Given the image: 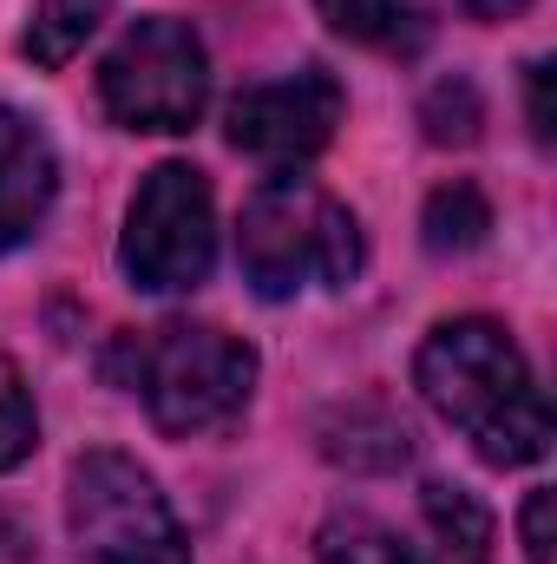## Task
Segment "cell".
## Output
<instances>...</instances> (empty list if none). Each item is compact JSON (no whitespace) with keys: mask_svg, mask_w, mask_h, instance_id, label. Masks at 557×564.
<instances>
[{"mask_svg":"<svg viewBox=\"0 0 557 564\" xmlns=\"http://www.w3.org/2000/svg\"><path fill=\"white\" fill-rule=\"evenodd\" d=\"M53 197H59L53 139H46L26 112L0 106V257L20 250V243L46 224Z\"/></svg>","mask_w":557,"mask_h":564,"instance_id":"cell-8","label":"cell"},{"mask_svg":"<svg viewBox=\"0 0 557 564\" xmlns=\"http://www.w3.org/2000/svg\"><path fill=\"white\" fill-rule=\"evenodd\" d=\"M348 112V93L328 66H295L282 79L243 86L223 112V132L243 158L270 164V171H302L308 158H321L335 126Z\"/></svg>","mask_w":557,"mask_h":564,"instance_id":"cell-7","label":"cell"},{"mask_svg":"<svg viewBox=\"0 0 557 564\" xmlns=\"http://www.w3.org/2000/svg\"><path fill=\"white\" fill-rule=\"evenodd\" d=\"M99 99L125 132H190L210 106V53L197 26L171 13L125 26L99 66Z\"/></svg>","mask_w":557,"mask_h":564,"instance_id":"cell-5","label":"cell"},{"mask_svg":"<svg viewBox=\"0 0 557 564\" xmlns=\"http://www.w3.org/2000/svg\"><path fill=\"white\" fill-rule=\"evenodd\" d=\"M551 486H538L532 499H525V512H518V539H525V558L532 564H557V552H551Z\"/></svg>","mask_w":557,"mask_h":564,"instance_id":"cell-17","label":"cell"},{"mask_svg":"<svg viewBox=\"0 0 557 564\" xmlns=\"http://www.w3.org/2000/svg\"><path fill=\"white\" fill-rule=\"evenodd\" d=\"M106 13H112V0H33V20L20 33V53L40 73H53V66H66L106 26Z\"/></svg>","mask_w":557,"mask_h":564,"instance_id":"cell-11","label":"cell"},{"mask_svg":"<svg viewBox=\"0 0 557 564\" xmlns=\"http://www.w3.org/2000/svg\"><path fill=\"white\" fill-rule=\"evenodd\" d=\"M217 263V197L197 164H157L139 184L119 237V270L144 295H184Z\"/></svg>","mask_w":557,"mask_h":564,"instance_id":"cell-6","label":"cell"},{"mask_svg":"<svg viewBox=\"0 0 557 564\" xmlns=\"http://www.w3.org/2000/svg\"><path fill=\"white\" fill-rule=\"evenodd\" d=\"M33 446H40V414H33L26 375L0 355V473H13Z\"/></svg>","mask_w":557,"mask_h":564,"instance_id":"cell-16","label":"cell"},{"mask_svg":"<svg viewBox=\"0 0 557 564\" xmlns=\"http://www.w3.org/2000/svg\"><path fill=\"white\" fill-rule=\"evenodd\" d=\"M315 564H419V552L374 512H335L315 532Z\"/></svg>","mask_w":557,"mask_h":564,"instance_id":"cell-13","label":"cell"},{"mask_svg":"<svg viewBox=\"0 0 557 564\" xmlns=\"http://www.w3.org/2000/svg\"><path fill=\"white\" fill-rule=\"evenodd\" d=\"M0 564H33V532L13 512H0Z\"/></svg>","mask_w":557,"mask_h":564,"instance_id":"cell-19","label":"cell"},{"mask_svg":"<svg viewBox=\"0 0 557 564\" xmlns=\"http://www.w3.org/2000/svg\"><path fill=\"white\" fill-rule=\"evenodd\" d=\"M125 355H132L125 388L171 440L223 433L230 421H243L256 394V348L210 322H164L151 335H132Z\"/></svg>","mask_w":557,"mask_h":564,"instance_id":"cell-3","label":"cell"},{"mask_svg":"<svg viewBox=\"0 0 557 564\" xmlns=\"http://www.w3.org/2000/svg\"><path fill=\"white\" fill-rule=\"evenodd\" d=\"M525 93H532V139L551 144V59H532V73H525Z\"/></svg>","mask_w":557,"mask_h":564,"instance_id":"cell-18","label":"cell"},{"mask_svg":"<svg viewBox=\"0 0 557 564\" xmlns=\"http://www.w3.org/2000/svg\"><path fill=\"white\" fill-rule=\"evenodd\" d=\"M315 13L341 33V40H354V46H381V53H394V46H407L414 40V13H407V0H315Z\"/></svg>","mask_w":557,"mask_h":564,"instance_id":"cell-14","label":"cell"},{"mask_svg":"<svg viewBox=\"0 0 557 564\" xmlns=\"http://www.w3.org/2000/svg\"><path fill=\"white\" fill-rule=\"evenodd\" d=\"M419 126H426V139L433 144H472L479 139V126H485V99H479V86L472 79H439V86H426V99H419Z\"/></svg>","mask_w":557,"mask_h":564,"instance_id":"cell-15","label":"cell"},{"mask_svg":"<svg viewBox=\"0 0 557 564\" xmlns=\"http://www.w3.org/2000/svg\"><path fill=\"white\" fill-rule=\"evenodd\" d=\"M321 453L348 473H394V466H407L414 433L387 401H348L321 421Z\"/></svg>","mask_w":557,"mask_h":564,"instance_id":"cell-9","label":"cell"},{"mask_svg":"<svg viewBox=\"0 0 557 564\" xmlns=\"http://www.w3.org/2000/svg\"><path fill=\"white\" fill-rule=\"evenodd\" d=\"M459 7H466L472 20H518L532 0H459Z\"/></svg>","mask_w":557,"mask_h":564,"instance_id":"cell-20","label":"cell"},{"mask_svg":"<svg viewBox=\"0 0 557 564\" xmlns=\"http://www.w3.org/2000/svg\"><path fill=\"white\" fill-rule=\"evenodd\" d=\"M485 230H492V204H485V191L466 184V177L439 184V191L426 197V210H419V243H426L433 257H466V250L485 243Z\"/></svg>","mask_w":557,"mask_h":564,"instance_id":"cell-12","label":"cell"},{"mask_svg":"<svg viewBox=\"0 0 557 564\" xmlns=\"http://www.w3.org/2000/svg\"><path fill=\"white\" fill-rule=\"evenodd\" d=\"M66 532L79 564H190L184 525L132 453H79L66 473Z\"/></svg>","mask_w":557,"mask_h":564,"instance_id":"cell-4","label":"cell"},{"mask_svg":"<svg viewBox=\"0 0 557 564\" xmlns=\"http://www.w3.org/2000/svg\"><path fill=\"white\" fill-rule=\"evenodd\" d=\"M419 401L446 426L472 440V453L499 473L545 459L551 446V408L538 394V375L525 348L492 315H452L433 322L414 355Z\"/></svg>","mask_w":557,"mask_h":564,"instance_id":"cell-1","label":"cell"},{"mask_svg":"<svg viewBox=\"0 0 557 564\" xmlns=\"http://www.w3.org/2000/svg\"><path fill=\"white\" fill-rule=\"evenodd\" d=\"M237 263L243 282L263 302H288L308 282L321 289H348L361 276V224L341 197H328L315 177L276 171L270 184H256V197L243 204V230H237Z\"/></svg>","mask_w":557,"mask_h":564,"instance_id":"cell-2","label":"cell"},{"mask_svg":"<svg viewBox=\"0 0 557 564\" xmlns=\"http://www.w3.org/2000/svg\"><path fill=\"white\" fill-rule=\"evenodd\" d=\"M419 519L439 545L446 564H485L492 558V512L466 492V486H446V479H426L419 492Z\"/></svg>","mask_w":557,"mask_h":564,"instance_id":"cell-10","label":"cell"}]
</instances>
